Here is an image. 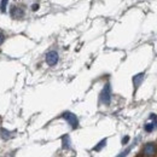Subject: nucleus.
Wrapping results in <instances>:
<instances>
[{
    "instance_id": "12",
    "label": "nucleus",
    "mask_w": 157,
    "mask_h": 157,
    "mask_svg": "<svg viewBox=\"0 0 157 157\" xmlns=\"http://www.w3.org/2000/svg\"><path fill=\"white\" fill-rule=\"evenodd\" d=\"M4 40H5V36H4V34H2V33H0V46L2 45Z\"/></svg>"
},
{
    "instance_id": "11",
    "label": "nucleus",
    "mask_w": 157,
    "mask_h": 157,
    "mask_svg": "<svg viewBox=\"0 0 157 157\" xmlns=\"http://www.w3.org/2000/svg\"><path fill=\"white\" fill-rule=\"evenodd\" d=\"M129 151H131V149H127V150H126L124 152H122V154H121L120 156H117V157H126V156H127V154H128Z\"/></svg>"
},
{
    "instance_id": "1",
    "label": "nucleus",
    "mask_w": 157,
    "mask_h": 157,
    "mask_svg": "<svg viewBox=\"0 0 157 157\" xmlns=\"http://www.w3.org/2000/svg\"><path fill=\"white\" fill-rule=\"evenodd\" d=\"M141 154L144 155V157H157V144L146 143L143 147Z\"/></svg>"
},
{
    "instance_id": "10",
    "label": "nucleus",
    "mask_w": 157,
    "mask_h": 157,
    "mask_svg": "<svg viewBox=\"0 0 157 157\" xmlns=\"http://www.w3.org/2000/svg\"><path fill=\"white\" fill-rule=\"evenodd\" d=\"M69 146V137L64 136L63 137V147H68Z\"/></svg>"
},
{
    "instance_id": "5",
    "label": "nucleus",
    "mask_w": 157,
    "mask_h": 157,
    "mask_svg": "<svg viewBox=\"0 0 157 157\" xmlns=\"http://www.w3.org/2000/svg\"><path fill=\"white\" fill-rule=\"evenodd\" d=\"M11 15H12V17L21 18V17L24 15V11H23L21 7H13V9L11 10Z\"/></svg>"
},
{
    "instance_id": "14",
    "label": "nucleus",
    "mask_w": 157,
    "mask_h": 157,
    "mask_svg": "<svg viewBox=\"0 0 157 157\" xmlns=\"http://www.w3.org/2000/svg\"><path fill=\"white\" fill-rule=\"evenodd\" d=\"M128 140H129V137H124L123 139H122V144H127Z\"/></svg>"
},
{
    "instance_id": "3",
    "label": "nucleus",
    "mask_w": 157,
    "mask_h": 157,
    "mask_svg": "<svg viewBox=\"0 0 157 157\" xmlns=\"http://www.w3.org/2000/svg\"><path fill=\"white\" fill-rule=\"evenodd\" d=\"M62 117L64 118V120H67V122L71 126V128H78V120L76 117V115H74L73 113H69V111H67V113H64L63 115H62Z\"/></svg>"
},
{
    "instance_id": "8",
    "label": "nucleus",
    "mask_w": 157,
    "mask_h": 157,
    "mask_svg": "<svg viewBox=\"0 0 157 157\" xmlns=\"http://www.w3.org/2000/svg\"><path fill=\"white\" fill-rule=\"evenodd\" d=\"M105 144H106V139H103L97 146H94V149H93V150H94V151H99L101 147H104V146H105Z\"/></svg>"
},
{
    "instance_id": "2",
    "label": "nucleus",
    "mask_w": 157,
    "mask_h": 157,
    "mask_svg": "<svg viewBox=\"0 0 157 157\" xmlns=\"http://www.w3.org/2000/svg\"><path fill=\"white\" fill-rule=\"evenodd\" d=\"M100 100L103 101V104L105 105H109L110 104V100H111V90H110V85L106 83L101 91V94H100Z\"/></svg>"
},
{
    "instance_id": "7",
    "label": "nucleus",
    "mask_w": 157,
    "mask_h": 157,
    "mask_svg": "<svg viewBox=\"0 0 157 157\" xmlns=\"http://www.w3.org/2000/svg\"><path fill=\"white\" fill-rule=\"evenodd\" d=\"M7 2H9V0H1V2H0V11H1L2 13H5V12H6Z\"/></svg>"
},
{
    "instance_id": "15",
    "label": "nucleus",
    "mask_w": 157,
    "mask_h": 157,
    "mask_svg": "<svg viewBox=\"0 0 157 157\" xmlns=\"http://www.w3.org/2000/svg\"><path fill=\"white\" fill-rule=\"evenodd\" d=\"M136 157H144V155H143V154H138Z\"/></svg>"
},
{
    "instance_id": "4",
    "label": "nucleus",
    "mask_w": 157,
    "mask_h": 157,
    "mask_svg": "<svg viewBox=\"0 0 157 157\" xmlns=\"http://www.w3.org/2000/svg\"><path fill=\"white\" fill-rule=\"evenodd\" d=\"M58 62V53L56 51H50L47 55H46V63L51 67L56 65Z\"/></svg>"
},
{
    "instance_id": "13",
    "label": "nucleus",
    "mask_w": 157,
    "mask_h": 157,
    "mask_svg": "<svg viewBox=\"0 0 157 157\" xmlns=\"http://www.w3.org/2000/svg\"><path fill=\"white\" fill-rule=\"evenodd\" d=\"M38 9H39V5H38V4H34V5L32 6V10H33V11H36Z\"/></svg>"
},
{
    "instance_id": "9",
    "label": "nucleus",
    "mask_w": 157,
    "mask_h": 157,
    "mask_svg": "<svg viewBox=\"0 0 157 157\" xmlns=\"http://www.w3.org/2000/svg\"><path fill=\"white\" fill-rule=\"evenodd\" d=\"M154 128H155V124H154V123H147V124L145 126V131H146V132H152Z\"/></svg>"
},
{
    "instance_id": "6",
    "label": "nucleus",
    "mask_w": 157,
    "mask_h": 157,
    "mask_svg": "<svg viewBox=\"0 0 157 157\" xmlns=\"http://www.w3.org/2000/svg\"><path fill=\"white\" fill-rule=\"evenodd\" d=\"M143 78H144V73H140V74H138V75H136V76L133 78V83H134L136 87H138V86L140 85V82H141Z\"/></svg>"
}]
</instances>
